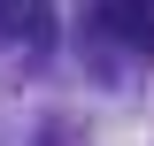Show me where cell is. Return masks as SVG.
Wrapping results in <instances>:
<instances>
[{"label": "cell", "mask_w": 154, "mask_h": 146, "mask_svg": "<svg viewBox=\"0 0 154 146\" xmlns=\"http://www.w3.org/2000/svg\"><path fill=\"white\" fill-rule=\"evenodd\" d=\"M93 23L116 38V46H131V54L154 46V0H93Z\"/></svg>", "instance_id": "cell-1"}, {"label": "cell", "mask_w": 154, "mask_h": 146, "mask_svg": "<svg viewBox=\"0 0 154 146\" xmlns=\"http://www.w3.org/2000/svg\"><path fill=\"white\" fill-rule=\"evenodd\" d=\"M0 31H16V38H31V46H46V0H0Z\"/></svg>", "instance_id": "cell-2"}]
</instances>
